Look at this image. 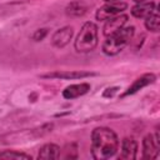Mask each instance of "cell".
I'll return each mask as SVG.
<instances>
[{
  "instance_id": "obj_1",
  "label": "cell",
  "mask_w": 160,
  "mask_h": 160,
  "mask_svg": "<svg viewBox=\"0 0 160 160\" xmlns=\"http://www.w3.org/2000/svg\"><path fill=\"white\" fill-rule=\"evenodd\" d=\"M120 140L116 132L108 126H98L91 131L90 151L95 160L112 158L119 150Z\"/></svg>"
},
{
  "instance_id": "obj_2",
  "label": "cell",
  "mask_w": 160,
  "mask_h": 160,
  "mask_svg": "<svg viewBox=\"0 0 160 160\" xmlns=\"http://www.w3.org/2000/svg\"><path fill=\"white\" fill-rule=\"evenodd\" d=\"M135 35V26H124L122 29L106 36L101 45V50L108 56H115L121 52L131 41Z\"/></svg>"
},
{
  "instance_id": "obj_3",
  "label": "cell",
  "mask_w": 160,
  "mask_h": 160,
  "mask_svg": "<svg viewBox=\"0 0 160 160\" xmlns=\"http://www.w3.org/2000/svg\"><path fill=\"white\" fill-rule=\"evenodd\" d=\"M99 44V29L92 21H86L82 24L76 39L74 40V49L76 52L88 54L95 50Z\"/></svg>"
},
{
  "instance_id": "obj_4",
  "label": "cell",
  "mask_w": 160,
  "mask_h": 160,
  "mask_svg": "<svg viewBox=\"0 0 160 160\" xmlns=\"http://www.w3.org/2000/svg\"><path fill=\"white\" fill-rule=\"evenodd\" d=\"M128 2L125 1H111V2H105L104 5H101L96 12H95V18L99 21H106L116 15L122 14L126 9H128Z\"/></svg>"
},
{
  "instance_id": "obj_5",
  "label": "cell",
  "mask_w": 160,
  "mask_h": 160,
  "mask_svg": "<svg viewBox=\"0 0 160 160\" xmlns=\"http://www.w3.org/2000/svg\"><path fill=\"white\" fill-rule=\"evenodd\" d=\"M96 72L92 71H85V70H56V71H49L45 74H41V79H55V80H79V79H86L91 76H96Z\"/></svg>"
},
{
  "instance_id": "obj_6",
  "label": "cell",
  "mask_w": 160,
  "mask_h": 160,
  "mask_svg": "<svg viewBox=\"0 0 160 160\" xmlns=\"http://www.w3.org/2000/svg\"><path fill=\"white\" fill-rule=\"evenodd\" d=\"M155 81H156V75H155L154 72H145V74H142L141 76H139L138 79H135V80L132 81V84H131L119 98H120V99H124V98H126V96H129V95H134V94L139 92L141 89H144V88H146V86L154 84Z\"/></svg>"
},
{
  "instance_id": "obj_7",
  "label": "cell",
  "mask_w": 160,
  "mask_h": 160,
  "mask_svg": "<svg viewBox=\"0 0 160 160\" xmlns=\"http://www.w3.org/2000/svg\"><path fill=\"white\" fill-rule=\"evenodd\" d=\"M72 35H74V29L69 25L66 26H62L60 29H58L52 35H51V39H50V42L54 48L56 49H62L65 48L70 40L72 39Z\"/></svg>"
},
{
  "instance_id": "obj_8",
  "label": "cell",
  "mask_w": 160,
  "mask_h": 160,
  "mask_svg": "<svg viewBox=\"0 0 160 160\" xmlns=\"http://www.w3.org/2000/svg\"><path fill=\"white\" fill-rule=\"evenodd\" d=\"M120 146V155L119 159H125V160H134L138 158V141L132 136H125L121 140Z\"/></svg>"
},
{
  "instance_id": "obj_9",
  "label": "cell",
  "mask_w": 160,
  "mask_h": 160,
  "mask_svg": "<svg viewBox=\"0 0 160 160\" xmlns=\"http://www.w3.org/2000/svg\"><path fill=\"white\" fill-rule=\"evenodd\" d=\"M141 146H142V155L141 158L142 159H156L159 156V149H160V144H158L154 139V135L152 134H146L144 138H142V142H141Z\"/></svg>"
},
{
  "instance_id": "obj_10",
  "label": "cell",
  "mask_w": 160,
  "mask_h": 160,
  "mask_svg": "<svg viewBox=\"0 0 160 160\" xmlns=\"http://www.w3.org/2000/svg\"><path fill=\"white\" fill-rule=\"evenodd\" d=\"M156 9H158L156 2L154 0H148V1L135 2V5L131 6L130 9V14L136 19H145L149 15H151Z\"/></svg>"
},
{
  "instance_id": "obj_11",
  "label": "cell",
  "mask_w": 160,
  "mask_h": 160,
  "mask_svg": "<svg viewBox=\"0 0 160 160\" xmlns=\"http://www.w3.org/2000/svg\"><path fill=\"white\" fill-rule=\"evenodd\" d=\"M91 90V85L89 82H79V84H71L69 86H66L61 95L64 99L66 100H74L78 99L80 96H84L85 94H88Z\"/></svg>"
},
{
  "instance_id": "obj_12",
  "label": "cell",
  "mask_w": 160,
  "mask_h": 160,
  "mask_svg": "<svg viewBox=\"0 0 160 160\" xmlns=\"http://www.w3.org/2000/svg\"><path fill=\"white\" fill-rule=\"evenodd\" d=\"M128 20H129V16L126 14H124V12L120 14V15H116V16L109 19V20H106L105 24H104V26H102V34H104V36L106 38V36L111 35L112 32H115V31L122 29L124 26H126Z\"/></svg>"
},
{
  "instance_id": "obj_13",
  "label": "cell",
  "mask_w": 160,
  "mask_h": 160,
  "mask_svg": "<svg viewBox=\"0 0 160 160\" xmlns=\"http://www.w3.org/2000/svg\"><path fill=\"white\" fill-rule=\"evenodd\" d=\"M89 10V6L82 0H72L65 8V14L69 18H82Z\"/></svg>"
},
{
  "instance_id": "obj_14",
  "label": "cell",
  "mask_w": 160,
  "mask_h": 160,
  "mask_svg": "<svg viewBox=\"0 0 160 160\" xmlns=\"http://www.w3.org/2000/svg\"><path fill=\"white\" fill-rule=\"evenodd\" d=\"M60 146L54 142H46L40 146L38 151V159L40 160H55L60 156Z\"/></svg>"
},
{
  "instance_id": "obj_15",
  "label": "cell",
  "mask_w": 160,
  "mask_h": 160,
  "mask_svg": "<svg viewBox=\"0 0 160 160\" xmlns=\"http://www.w3.org/2000/svg\"><path fill=\"white\" fill-rule=\"evenodd\" d=\"M0 159L4 160H19V159H26V160H31L32 156L30 154L19 151V150H2L0 151Z\"/></svg>"
},
{
  "instance_id": "obj_16",
  "label": "cell",
  "mask_w": 160,
  "mask_h": 160,
  "mask_svg": "<svg viewBox=\"0 0 160 160\" xmlns=\"http://www.w3.org/2000/svg\"><path fill=\"white\" fill-rule=\"evenodd\" d=\"M146 30L151 31V32H158L159 31V26H160V16H159V11L158 9L149 15L148 18H145V22H144Z\"/></svg>"
},
{
  "instance_id": "obj_17",
  "label": "cell",
  "mask_w": 160,
  "mask_h": 160,
  "mask_svg": "<svg viewBox=\"0 0 160 160\" xmlns=\"http://www.w3.org/2000/svg\"><path fill=\"white\" fill-rule=\"evenodd\" d=\"M79 151H78V144L76 142H70L66 144L65 148L62 149V154H60L59 158L64 159H78Z\"/></svg>"
},
{
  "instance_id": "obj_18",
  "label": "cell",
  "mask_w": 160,
  "mask_h": 160,
  "mask_svg": "<svg viewBox=\"0 0 160 160\" xmlns=\"http://www.w3.org/2000/svg\"><path fill=\"white\" fill-rule=\"evenodd\" d=\"M48 34H49V29L48 28H40V29H36L34 31V34L31 35V39L34 41L39 42V41H42L48 36Z\"/></svg>"
},
{
  "instance_id": "obj_19",
  "label": "cell",
  "mask_w": 160,
  "mask_h": 160,
  "mask_svg": "<svg viewBox=\"0 0 160 160\" xmlns=\"http://www.w3.org/2000/svg\"><path fill=\"white\" fill-rule=\"evenodd\" d=\"M119 89H120L119 86H111V88L105 89L104 92H102V98H112L114 94L119 91Z\"/></svg>"
},
{
  "instance_id": "obj_20",
  "label": "cell",
  "mask_w": 160,
  "mask_h": 160,
  "mask_svg": "<svg viewBox=\"0 0 160 160\" xmlns=\"http://www.w3.org/2000/svg\"><path fill=\"white\" fill-rule=\"evenodd\" d=\"M104 2H111V1H121V0H102Z\"/></svg>"
},
{
  "instance_id": "obj_21",
  "label": "cell",
  "mask_w": 160,
  "mask_h": 160,
  "mask_svg": "<svg viewBox=\"0 0 160 160\" xmlns=\"http://www.w3.org/2000/svg\"><path fill=\"white\" fill-rule=\"evenodd\" d=\"M134 2H141V1H148V0H132Z\"/></svg>"
}]
</instances>
